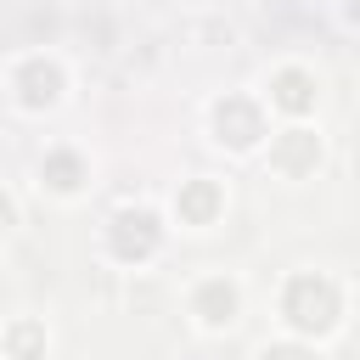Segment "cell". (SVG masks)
<instances>
[{
  "instance_id": "cell-1",
  "label": "cell",
  "mask_w": 360,
  "mask_h": 360,
  "mask_svg": "<svg viewBox=\"0 0 360 360\" xmlns=\"http://www.w3.org/2000/svg\"><path fill=\"white\" fill-rule=\"evenodd\" d=\"M202 309H208L202 321H214V326H219V321H231V309H236V292H231L225 281H208V287H202Z\"/></svg>"
},
{
  "instance_id": "cell-2",
  "label": "cell",
  "mask_w": 360,
  "mask_h": 360,
  "mask_svg": "<svg viewBox=\"0 0 360 360\" xmlns=\"http://www.w3.org/2000/svg\"><path fill=\"white\" fill-rule=\"evenodd\" d=\"M281 107H309V90H304V73H281Z\"/></svg>"
},
{
  "instance_id": "cell-3",
  "label": "cell",
  "mask_w": 360,
  "mask_h": 360,
  "mask_svg": "<svg viewBox=\"0 0 360 360\" xmlns=\"http://www.w3.org/2000/svg\"><path fill=\"white\" fill-rule=\"evenodd\" d=\"M6 225H11V202L0 197V231H6Z\"/></svg>"
}]
</instances>
